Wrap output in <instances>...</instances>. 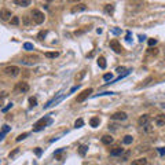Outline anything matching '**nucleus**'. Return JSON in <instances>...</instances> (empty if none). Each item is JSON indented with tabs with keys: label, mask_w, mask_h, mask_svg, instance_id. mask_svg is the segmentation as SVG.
Returning <instances> with one entry per match:
<instances>
[{
	"label": "nucleus",
	"mask_w": 165,
	"mask_h": 165,
	"mask_svg": "<svg viewBox=\"0 0 165 165\" xmlns=\"http://www.w3.org/2000/svg\"><path fill=\"white\" fill-rule=\"evenodd\" d=\"M51 123H52V121H51L50 117H43V119H40L36 124H35V125H33V131H35V132L41 131V129H44L47 125H50Z\"/></svg>",
	"instance_id": "f257e3e1"
},
{
	"label": "nucleus",
	"mask_w": 165,
	"mask_h": 165,
	"mask_svg": "<svg viewBox=\"0 0 165 165\" xmlns=\"http://www.w3.org/2000/svg\"><path fill=\"white\" fill-rule=\"evenodd\" d=\"M3 72H4V74H7L8 77H17V76H19L21 69L18 66H15V65H11V66L4 67Z\"/></svg>",
	"instance_id": "f03ea898"
},
{
	"label": "nucleus",
	"mask_w": 165,
	"mask_h": 165,
	"mask_svg": "<svg viewBox=\"0 0 165 165\" xmlns=\"http://www.w3.org/2000/svg\"><path fill=\"white\" fill-rule=\"evenodd\" d=\"M32 19H33L35 24L41 25V24L44 22V19H46V15H44L40 10H33V11H32Z\"/></svg>",
	"instance_id": "7ed1b4c3"
},
{
	"label": "nucleus",
	"mask_w": 165,
	"mask_h": 165,
	"mask_svg": "<svg viewBox=\"0 0 165 165\" xmlns=\"http://www.w3.org/2000/svg\"><path fill=\"white\" fill-rule=\"evenodd\" d=\"M37 61H39V57L37 55H26V57L22 58V63L24 65H35V63H37Z\"/></svg>",
	"instance_id": "20e7f679"
},
{
	"label": "nucleus",
	"mask_w": 165,
	"mask_h": 165,
	"mask_svg": "<svg viewBox=\"0 0 165 165\" xmlns=\"http://www.w3.org/2000/svg\"><path fill=\"white\" fill-rule=\"evenodd\" d=\"M15 91H17V92H21V94L28 92V91H29V84H28L26 81H19V82H17Z\"/></svg>",
	"instance_id": "39448f33"
},
{
	"label": "nucleus",
	"mask_w": 165,
	"mask_h": 165,
	"mask_svg": "<svg viewBox=\"0 0 165 165\" xmlns=\"http://www.w3.org/2000/svg\"><path fill=\"white\" fill-rule=\"evenodd\" d=\"M91 94H92V88H87V89H84V91H82V92L77 96V99H76V102H78V103L84 102V101H85V99H87L88 96L91 95Z\"/></svg>",
	"instance_id": "423d86ee"
},
{
	"label": "nucleus",
	"mask_w": 165,
	"mask_h": 165,
	"mask_svg": "<svg viewBox=\"0 0 165 165\" xmlns=\"http://www.w3.org/2000/svg\"><path fill=\"white\" fill-rule=\"evenodd\" d=\"M110 48H112L116 54H121V52H123V47H121V44L119 43V40H116V39L110 41Z\"/></svg>",
	"instance_id": "0eeeda50"
},
{
	"label": "nucleus",
	"mask_w": 165,
	"mask_h": 165,
	"mask_svg": "<svg viewBox=\"0 0 165 165\" xmlns=\"http://www.w3.org/2000/svg\"><path fill=\"white\" fill-rule=\"evenodd\" d=\"M110 119L114 120V121H124V120L128 119V116H127V113H124V112H117V113L112 114Z\"/></svg>",
	"instance_id": "6e6552de"
},
{
	"label": "nucleus",
	"mask_w": 165,
	"mask_h": 165,
	"mask_svg": "<svg viewBox=\"0 0 165 165\" xmlns=\"http://www.w3.org/2000/svg\"><path fill=\"white\" fill-rule=\"evenodd\" d=\"M11 11L8 10V8H1L0 10V18H1V21H8L11 19Z\"/></svg>",
	"instance_id": "1a4fd4ad"
},
{
	"label": "nucleus",
	"mask_w": 165,
	"mask_h": 165,
	"mask_svg": "<svg viewBox=\"0 0 165 165\" xmlns=\"http://www.w3.org/2000/svg\"><path fill=\"white\" fill-rule=\"evenodd\" d=\"M138 124H139L140 127L143 128V127H146L147 124H150V117L147 116V114H143V116H140L139 120H138Z\"/></svg>",
	"instance_id": "9d476101"
},
{
	"label": "nucleus",
	"mask_w": 165,
	"mask_h": 165,
	"mask_svg": "<svg viewBox=\"0 0 165 165\" xmlns=\"http://www.w3.org/2000/svg\"><path fill=\"white\" fill-rule=\"evenodd\" d=\"M85 10H87V6L82 4V3H78V4L73 6L70 11H72L73 14H76V12H81V11H85Z\"/></svg>",
	"instance_id": "9b49d317"
},
{
	"label": "nucleus",
	"mask_w": 165,
	"mask_h": 165,
	"mask_svg": "<svg viewBox=\"0 0 165 165\" xmlns=\"http://www.w3.org/2000/svg\"><path fill=\"white\" fill-rule=\"evenodd\" d=\"M154 123H155L157 127H164L165 125V114H158V116H155Z\"/></svg>",
	"instance_id": "f8f14e48"
},
{
	"label": "nucleus",
	"mask_w": 165,
	"mask_h": 165,
	"mask_svg": "<svg viewBox=\"0 0 165 165\" xmlns=\"http://www.w3.org/2000/svg\"><path fill=\"white\" fill-rule=\"evenodd\" d=\"M101 140H102V143L106 144V146H110V144L114 142V139H113V136H112V135H103Z\"/></svg>",
	"instance_id": "ddd939ff"
},
{
	"label": "nucleus",
	"mask_w": 165,
	"mask_h": 165,
	"mask_svg": "<svg viewBox=\"0 0 165 165\" xmlns=\"http://www.w3.org/2000/svg\"><path fill=\"white\" fill-rule=\"evenodd\" d=\"M144 4V0H129V6L134 8H140Z\"/></svg>",
	"instance_id": "4468645a"
},
{
	"label": "nucleus",
	"mask_w": 165,
	"mask_h": 165,
	"mask_svg": "<svg viewBox=\"0 0 165 165\" xmlns=\"http://www.w3.org/2000/svg\"><path fill=\"white\" fill-rule=\"evenodd\" d=\"M17 6H19V7H28V6H31V0H12Z\"/></svg>",
	"instance_id": "2eb2a0df"
},
{
	"label": "nucleus",
	"mask_w": 165,
	"mask_h": 165,
	"mask_svg": "<svg viewBox=\"0 0 165 165\" xmlns=\"http://www.w3.org/2000/svg\"><path fill=\"white\" fill-rule=\"evenodd\" d=\"M123 153H124V149H121V147H114L113 150H110V155H113V157L121 155Z\"/></svg>",
	"instance_id": "dca6fc26"
},
{
	"label": "nucleus",
	"mask_w": 165,
	"mask_h": 165,
	"mask_svg": "<svg viewBox=\"0 0 165 165\" xmlns=\"http://www.w3.org/2000/svg\"><path fill=\"white\" fill-rule=\"evenodd\" d=\"M99 124H101V120H99L98 117H92V119L89 120V125H91L92 128H96V127H99Z\"/></svg>",
	"instance_id": "f3484780"
},
{
	"label": "nucleus",
	"mask_w": 165,
	"mask_h": 165,
	"mask_svg": "<svg viewBox=\"0 0 165 165\" xmlns=\"http://www.w3.org/2000/svg\"><path fill=\"white\" fill-rule=\"evenodd\" d=\"M132 165H147V160L146 158H138V160L132 161Z\"/></svg>",
	"instance_id": "a211bd4d"
},
{
	"label": "nucleus",
	"mask_w": 165,
	"mask_h": 165,
	"mask_svg": "<svg viewBox=\"0 0 165 165\" xmlns=\"http://www.w3.org/2000/svg\"><path fill=\"white\" fill-rule=\"evenodd\" d=\"M98 66L101 67V69H106V59H105V57L98 58Z\"/></svg>",
	"instance_id": "6ab92c4d"
},
{
	"label": "nucleus",
	"mask_w": 165,
	"mask_h": 165,
	"mask_svg": "<svg viewBox=\"0 0 165 165\" xmlns=\"http://www.w3.org/2000/svg\"><path fill=\"white\" fill-rule=\"evenodd\" d=\"M132 142H134L132 135H125V136H124V139H123V143L124 144H131Z\"/></svg>",
	"instance_id": "aec40b11"
},
{
	"label": "nucleus",
	"mask_w": 165,
	"mask_h": 165,
	"mask_svg": "<svg viewBox=\"0 0 165 165\" xmlns=\"http://www.w3.org/2000/svg\"><path fill=\"white\" fill-rule=\"evenodd\" d=\"M22 22H24V25L29 26L32 22H33V19H32V17H29V15H24V18H22Z\"/></svg>",
	"instance_id": "412c9836"
},
{
	"label": "nucleus",
	"mask_w": 165,
	"mask_h": 165,
	"mask_svg": "<svg viewBox=\"0 0 165 165\" xmlns=\"http://www.w3.org/2000/svg\"><path fill=\"white\" fill-rule=\"evenodd\" d=\"M105 12H107V14H113L114 12V6L113 4H106L105 6Z\"/></svg>",
	"instance_id": "4be33fe9"
},
{
	"label": "nucleus",
	"mask_w": 165,
	"mask_h": 165,
	"mask_svg": "<svg viewBox=\"0 0 165 165\" xmlns=\"http://www.w3.org/2000/svg\"><path fill=\"white\" fill-rule=\"evenodd\" d=\"M87 150H88V146L82 144V146H80V149H78V153H80V155H85Z\"/></svg>",
	"instance_id": "5701e85b"
},
{
	"label": "nucleus",
	"mask_w": 165,
	"mask_h": 165,
	"mask_svg": "<svg viewBox=\"0 0 165 165\" xmlns=\"http://www.w3.org/2000/svg\"><path fill=\"white\" fill-rule=\"evenodd\" d=\"M129 155H131V151H129V150L128 151H124L123 154L120 155V157H121V161H127L129 158Z\"/></svg>",
	"instance_id": "b1692460"
},
{
	"label": "nucleus",
	"mask_w": 165,
	"mask_h": 165,
	"mask_svg": "<svg viewBox=\"0 0 165 165\" xmlns=\"http://www.w3.org/2000/svg\"><path fill=\"white\" fill-rule=\"evenodd\" d=\"M82 125H84V120L82 119L76 120V123H74V128H81Z\"/></svg>",
	"instance_id": "393cba45"
},
{
	"label": "nucleus",
	"mask_w": 165,
	"mask_h": 165,
	"mask_svg": "<svg viewBox=\"0 0 165 165\" xmlns=\"http://www.w3.org/2000/svg\"><path fill=\"white\" fill-rule=\"evenodd\" d=\"M59 55V52L58 51H54V52H46V57L47 58H57Z\"/></svg>",
	"instance_id": "a878e982"
},
{
	"label": "nucleus",
	"mask_w": 165,
	"mask_h": 165,
	"mask_svg": "<svg viewBox=\"0 0 165 165\" xmlns=\"http://www.w3.org/2000/svg\"><path fill=\"white\" fill-rule=\"evenodd\" d=\"M46 36H47V31H40L39 35H37V39H39V40H43Z\"/></svg>",
	"instance_id": "bb28decb"
},
{
	"label": "nucleus",
	"mask_w": 165,
	"mask_h": 165,
	"mask_svg": "<svg viewBox=\"0 0 165 165\" xmlns=\"http://www.w3.org/2000/svg\"><path fill=\"white\" fill-rule=\"evenodd\" d=\"M11 25H19V17H12L11 18Z\"/></svg>",
	"instance_id": "cd10ccee"
},
{
	"label": "nucleus",
	"mask_w": 165,
	"mask_h": 165,
	"mask_svg": "<svg viewBox=\"0 0 165 165\" xmlns=\"http://www.w3.org/2000/svg\"><path fill=\"white\" fill-rule=\"evenodd\" d=\"M24 48H25L26 51H32V50H33V44H32V43H25V44H24Z\"/></svg>",
	"instance_id": "c85d7f7f"
},
{
	"label": "nucleus",
	"mask_w": 165,
	"mask_h": 165,
	"mask_svg": "<svg viewBox=\"0 0 165 165\" xmlns=\"http://www.w3.org/2000/svg\"><path fill=\"white\" fill-rule=\"evenodd\" d=\"M29 103H31V107H35L37 105V99L32 96V98H29Z\"/></svg>",
	"instance_id": "c756f323"
},
{
	"label": "nucleus",
	"mask_w": 165,
	"mask_h": 165,
	"mask_svg": "<svg viewBox=\"0 0 165 165\" xmlns=\"http://www.w3.org/2000/svg\"><path fill=\"white\" fill-rule=\"evenodd\" d=\"M112 78H113V74H112V73H106V74H103V80H106V81L112 80Z\"/></svg>",
	"instance_id": "7c9ffc66"
},
{
	"label": "nucleus",
	"mask_w": 165,
	"mask_h": 165,
	"mask_svg": "<svg viewBox=\"0 0 165 165\" xmlns=\"http://www.w3.org/2000/svg\"><path fill=\"white\" fill-rule=\"evenodd\" d=\"M10 129H11V127H8V125H3L1 132H3V134H8V132H10Z\"/></svg>",
	"instance_id": "2f4dec72"
},
{
	"label": "nucleus",
	"mask_w": 165,
	"mask_h": 165,
	"mask_svg": "<svg viewBox=\"0 0 165 165\" xmlns=\"http://www.w3.org/2000/svg\"><path fill=\"white\" fill-rule=\"evenodd\" d=\"M28 135L29 134H21L18 138H17V142H21V140H24L25 138H28Z\"/></svg>",
	"instance_id": "473e14b6"
},
{
	"label": "nucleus",
	"mask_w": 165,
	"mask_h": 165,
	"mask_svg": "<svg viewBox=\"0 0 165 165\" xmlns=\"http://www.w3.org/2000/svg\"><path fill=\"white\" fill-rule=\"evenodd\" d=\"M84 76H85V70H82V72L80 73L78 76H76V81H80V80H81V78L84 77Z\"/></svg>",
	"instance_id": "72a5a7b5"
},
{
	"label": "nucleus",
	"mask_w": 165,
	"mask_h": 165,
	"mask_svg": "<svg viewBox=\"0 0 165 165\" xmlns=\"http://www.w3.org/2000/svg\"><path fill=\"white\" fill-rule=\"evenodd\" d=\"M143 129H144V132H147V134L153 131V128H151V125H150V124H147L146 127H143Z\"/></svg>",
	"instance_id": "f704fd0d"
},
{
	"label": "nucleus",
	"mask_w": 165,
	"mask_h": 165,
	"mask_svg": "<svg viewBox=\"0 0 165 165\" xmlns=\"http://www.w3.org/2000/svg\"><path fill=\"white\" fill-rule=\"evenodd\" d=\"M147 43H149L150 47H153V46H155V44H157V40H155V39H149V41H147Z\"/></svg>",
	"instance_id": "c9c22d12"
},
{
	"label": "nucleus",
	"mask_w": 165,
	"mask_h": 165,
	"mask_svg": "<svg viewBox=\"0 0 165 165\" xmlns=\"http://www.w3.org/2000/svg\"><path fill=\"white\" fill-rule=\"evenodd\" d=\"M11 107H12V103H8V105H7L6 107H3V109H1V110H3V112H4V113H6V112H8V110H10Z\"/></svg>",
	"instance_id": "e433bc0d"
},
{
	"label": "nucleus",
	"mask_w": 165,
	"mask_h": 165,
	"mask_svg": "<svg viewBox=\"0 0 165 165\" xmlns=\"http://www.w3.org/2000/svg\"><path fill=\"white\" fill-rule=\"evenodd\" d=\"M158 153H160V155H165V147H158Z\"/></svg>",
	"instance_id": "4c0bfd02"
},
{
	"label": "nucleus",
	"mask_w": 165,
	"mask_h": 165,
	"mask_svg": "<svg viewBox=\"0 0 165 165\" xmlns=\"http://www.w3.org/2000/svg\"><path fill=\"white\" fill-rule=\"evenodd\" d=\"M35 153H36V155H41V153H43V150H41L40 147H36V149H35Z\"/></svg>",
	"instance_id": "58836bf2"
},
{
	"label": "nucleus",
	"mask_w": 165,
	"mask_h": 165,
	"mask_svg": "<svg viewBox=\"0 0 165 165\" xmlns=\"http://www.w3.org/2000/svg\"><path fill=\"white\" fill-rule=\"evenodd\" d=\"M7 95H8V94L6 92V91H1V92H0V99H3V98H6V96H7Z\"/></svg>",
	"instance_id": "ea45409f"
},
{
	"label": "nucleus",
	"mask_w": 165,
	"mask_h": 165,
	"mask_svg": "<svg viewBox=\"0 0 165 165\" xmlns=\"http://www.w3.org/2000/svg\"><path fill=\"white\" fill-rule=\"evenodd\" d=\"M18 151H19V149H15L14 151H12V153H10V157H14L15 154H18Z\"/></svg>",
	"instance_id": "a19ab883"
},
{
	"label": "nucleus",
	"mask_w": 165,
	"mask_h": 165,
	"mask_svg": "<svg viewBox=\"0 0 165 165\" xmlns=\"http://www.w3.org/2000/svg\"><path fill=\"white\" fill-rule=\"evenodd\" d=\"M4 135H6V134H3V132H0V142H1V140L4 139Z\"/></svg>",
	"instance_id": "79ce46f5"
},
{
	"label": "nucleus",
	"mask_w": 165,
	"mask_h": 165,
	"mask_svg": "<svg viewBox=\"0 0 165 165\" xmlns=\"http://www.w3.org/2000/svg\"><path fill=\"white\" fill-rule=\"evenodd\" d=\"M117 72H125V67H119V69H117Z\"/></svg>",
	"instance_id": "37998d69"
},
{
	"label": "nucleus",
	"mask_w": 165,
	"mask_h": 165,
	"mask_svg": "<svg viewBox=\"0 0 165 165\" xmlns=\"http://www.w3.org/2000/svg\"><path fill=\"white\" fill-rule=\"evenodd\" d=\"M127 40L131 41V33H127Z\"/></svg>",
	"instance_id": "c03bdc74"
},
{
	"label": "nucleus",
	"mask_w": 165,
	"mask_h": 165,
	"mask_svg": "<svg viewBox=\"0 0 165 165\" xmlns=\"http://www.w3.org/2000/svg\"><path fill=\"white\" fill-rule=\"evenodd\" d=\"M67 1H70V3H77V1H80V0H67Z\"/></svg>",
	"instance_id": "a18cd8bd"
},
{
	"label": "nucleus",
	"mask_w": 165,
	"mask_h": 165,
	"mask_svg": "<svg viewBox=\"0 0 165 165\" xmlns=\"http://www.w3.org/2000/svg\"><path fill=\"white\" fill-rule=\"evenodd\" d=\"M144 39H146V37H144V36H139V41H143Z\"/></svg>",
	"instance_id": "49530a36"
},
{
	"label": "nucleus",
	"mask_w": 165,
	"mask_h": 165,
	"mask_svg": "<svg viewBox=\"0 0 165 165\" xmlns=\"http://www.w3.org/2000/svg\"><path fill=\"white\" fill-rule=\"evenodd\" d=\"M0 109H3V102H1V99H0Z\"/></svg>",
	"instance_id": "de8ad7c7"
},
{
	"label": "nucleus",
	"mask_w": 165,
	"mask_h": 165,
	"mask_svg": "<svg viewBox=\"0 0 165 165\" xmlns=\"http://www.w3.org/2000/svg\"><path fill=\"white\" fill-rule=\"evenodd\" d=\"M46 1H54V0H46Z\"/></svg>",
	"instance_id": "09e8293b"
}]
</instances>
